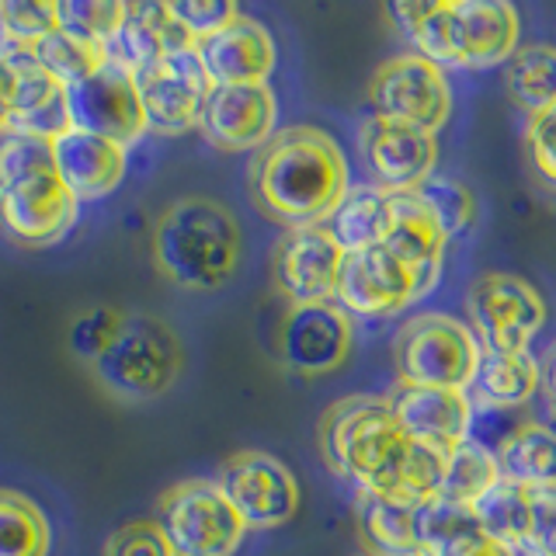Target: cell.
Listing matches in <instances>:
<instances>
[{
    "mask_svg": "<svg viewBox=\"0 0 556 556\" xmlns=\"http://www.w3.org/2000/svg\"><path fill=\"white\" fill-rule=\"evenodd\" d=\"M251 199L286 230L320 226L348 195V161L338 139L313 129H278L251 161Z\"/></svg>",
    "mask_w": 556,
    "mask_h": 556,
    "instance_id": "cell-1",
    "label": "cell"
},
{
    "mask_svg": "<svg viewBox=\"0 0 556 556\" xmlns=\"http://www.w3.org/2000/svg\"><path fill=\"white\" fill-rule=\"evenodd\" d=\"M150 254L167 282L188 292H213L233 278L243 254V233L226 205L191 195L161 213Z\"/></svg>",
    "mask_w": 556,
    "mask_h": 556,
    "instance_id": "cell-2",
    "label": "cell"
},
{
    "mask_svg": "<svg viewBox=\"0 0 556 556\" xmlns=\"http://www.w3.org/2000/svg\"><path fill=\"white\" fill-rule=\"evenodd\" d=\"M320 452L341 480L365 494H396L410 434L400 428L387 396H344L320 417Z\"/></svg>",
    "mask_w": 556,
    "mask_h": 556,
    "instance_id": "cell-3",
    "label": "cell"
},
{
    "mask_svg": "<svg viewBox=\"0 0 556 556\" xmlns=\"http://www.w3.org/2000/svg\"><path fill=\"white\" fill-rule=\"evenodd\" d=\"M98 387L122 404H150L185 372V348L174 327L147 313H126L109 348L87 365Z\"/></svg>",
    "mask_w": 556,
    "mask_h": 556,
    "instance_id": "cell-4",
    "label": "cell"
},
{
    "mask_svg": "<svg viewBox=\"0 0 556 556\" xmlns=\"http://www.w3.org/2000/svg\"><path fill=\"white\" fill-rule=\"evenodd\" d=\"M483 348L477 334L452 313H421L400 327L393 344L396 376L404 387L469 390Z\"/></svg>",
    "mask_w": 556,
    "mask_h": 556,
    "instance_id": "cell-5",
    "label": "cell"
},
{
    "mask_svg": "<svg viewBox=\"0 0 556 556\" xmlns=\"http://www.w3.org/2000/svg\"><path fill=\"white\" fill-rule=\"evenodd\" d=\"M156 529L174 556H233L248 526L216 480H181L156 501Z\"/></svg>",
    "mask_w": 556,
    "mask_h": 556,
    "instance_id": "cell-6",
    "label": "cell"
},
{
    "mask_svg": "<svg viewBox=\"0 0 556 556\" xmlns=\"http://www.w3.org/2000/svg\"><path fill=\"white\" fill-rule=\"evenodd\" d=\"M466 317L480 348L526 352L546 324V300L526 278L508 271H483L466 292Z\"/></svg>",
    "mask_w": 556,
    "mask_h": 556,
    "instance_id": "cell-7",
    "label": "cell"
},
{
    "mask_svg": "<svg viewBox=\"0 0 556 556\" xmlns=\"http://www.w3.org/2000/svg\"><path fill=\"white\" fill-rule=\"evenodd\" d=\"M216 486L248 529H278L300 511V480L271 452L243 448L216 473Z\"/></svg>",
    "mask_w": 556,
    "mask_h": 556,
    "instance_id": "cell-8",
    "label": "cell"
},
{
    "mask_svg": "<svg viewBox=\"0 0 556 556\" xmlns=\"http://www.w3.org/2000/svg\"><path fill=\"white\" fill-rule=\"evenodd\" d=\"M372 115L410 122L417 129L439 132L452 112V91L445 70L417 52H404L382 63L369 84Z\"/></svg>",
    "mask_w": 556,
    "mask_h": 556,
    "instance_id": "cell-9",
    "label": "cell"
},
{
    "mask_svg": "<svg viewBox=\"0 0 556 556\" xmlns=\"http://www.w3.org/2000/svg\"><path fill=\"white\" fill-rule=\"evenodd\" d=\"M80 199L63 185L56 164L31 170L0 188V219L4 230L25 248H49L74 230Z\"/></svg>",
    "mask_w": 556,
    "mask_h": 556,
    "instance_id": "cell-10",
    "label": "cell"
},
{
    "mask_svg": "<svg viewBox=\"0 0 556 556\" xmlns=\"http://www.w3.org/2000/svg\"><path fill=\"white\" fill-rule=\"evenodd\" d=\"M132 80L147 112V129L164 136L195 129L202 104L213 91V80L202 70L195 49L170 52V56L136 70Z\"/></svg>",
    "mask_w": 556,
    "mask_h": 556,
    "instance_id": "cell-11",
    "label": "cell"
},
{
    "mask_svg": "<svg viewBox=\"0 0 556 556\" xmlns=\"http://www.w3.org/2000/svg\"><path fill=\"white\" fill-rule=\"evenodd\" d=\"M358 147L365 167L372 174V185L382 191H417L434 167H439V139L428 129H417L410 122L369 115L362 122Z\"/></svg>",
    "mask_w": 556,
    "mask_h": 556,
    "instance_id": "cell-12",
    "label": "cell"
},
{
    "mask_svg": "<svg viewBox=\"0 0 556 556\" xmlns=\"http://www.w3.org/2000/svg\"><path fill=\"white\" fill-rule=\"evenodd\" d=\"M344 265V248L320 226H300L286 230L271 257L275 289L286 295L292 306L303 303H334L338 278Z\"/></svg>",
    "mask_w": 556,
    "mask_h": 556,
    "instance_id": "cell-13",
    "label": "cell"
},
{
    "mask_svg": "<svg viewBox=\"0 0 556 556\" xmlns=\"http://www.w3.org/2000/svg\"><path fill=\"white\" fill-rule=\"evenodd\" d=\"M66 91H70L74 129L112 139L118 147H132L136 139H143L147 112L129 70H122L109 60L94 77L66 87Z\"/></svg>",
    "mask_w": 556,
    "mask_h": 556,
    "instance_id": "cell-14",
    "label": "cell"
},
{
    "mask_svg": "<svg viewBox=\"0 0 556 556\" xmlns=\"http://www.w3.org/2000/svg\"><path fill=\"white\" fill-rule=\"evenodd\" d=\"M355 327L338 303L289 306L278 327V355L300 376H327L352 355Z\"/></svg>",
    "mask_w": 556,
    "mask_h": 556,
    "instance_id": "cell-15",
    "label": "cell"
},
{
    "mask_svg": "<svg viewBox=\"0 0 556 556\" xmlns=\"http://www.w3.org/2000/svg\"><path fill=\"white\" fill-rule=\"evenodd\" d=\"M8 126L4 132L31 136V139H60L74 129V115H70V91L49 70L31 56L28 49L8 52Z\"/></svg>",
    "mask_w": 556,
    "mask_h": 556,
    "instance_id": "cell-16",
    "label": "cell"
},
{
    "mask_svg": "<svg viewBox=\"0 0 556 556\" xmlns=\"http://www.w3.org/2000/svg\"><path fill=\"white\" fill-rule=\"evenodd\" d=\"M278 101L268 84L213 87L202 104L199 129L219 150H257L275 136Z\"/></svg>",
    "mask_w": 556,
    "mask_h": 556,
    "instance_id": "cell-17",
    "label": "cell"
},
{
    "mask_svg": "<svg viewBox=\"0 0 556 556\" xmlns=\"http://www.w3.org/2000/svg\"><path fill=\"white\" fill-rule=\"evenodd\" d=\"M421 300L417 282L400 261L382 248H365V251H348L341 278H338V306L352 317H390Z\"/></svg>",
    "mask_w": 556,
    "mask_h": 556,
    "instance_id": "cell-18",
    "label": "cell"
},
{
    "mask_svg": "<svg viewBox=\"0 0 556 556\" xmlns=\"http://www.w3.org/2000/svg\"><path fill=\"white\" fill-rule=\"evenodd\" d=\"M445 243L448 237L442 230L439 216L431 213V205L421 199V191H393L390 226H387V237H382V248L410 271L421 295H428L439 286Z\"/></svg>",
    "mask_w": 556,
    "mask_h": 556,
    "instance_id": "cell-19",
    "label": "cell"
},
{
    "mask_svg": "<svg viewBox=\"0 0 556 556\" xmlns=\"http://www.w3.org/2000/svg\"><path fill=\"white\" fill-rule=\"evenodd\" d=\"M195 56L213 87L268 84L275 70V39L257 17L237 14L230 25L195 46Z\"/></svg>",
    "mask_w": 556,
    "mask_h": 556,
    "instance_id": "cell-20",
    "label": "cell"
},
{
    "mask_svg": "<svg viewBox=\"0 0 556 556\" xmlns=\"http://www.w3.org/2000/svg\"><path fill=\"white\" fill-rule=\"evenodd\" d=\"M400 428L410 434V442L434 445L452 452L469 439L473 428V400L466 390L448 387H404L390 400Z\"/></svg>",
    "mask_w": 556,
    "mask_h": 556,
    "instance_id": "cell-21",
    "label": "cell"
},
{
    "mask_svg": "<svg viewBox=\"0 0 556 556\" xmlns=\"http://www.w3.org/2000/svg\"><path fill=\"white\" fill-rule=\"evenodd\" d=\"M52 164L80 202H98L126 178V147L91 132L70 129L52 139Z\"/></svg>",
    "mask_w": 556,
    "mask_h": 556,
    "instance_id": "cell-22",
    "label": "cell"
},
{
    "mask_svg": "<svg viewBox=\"0 0 556 556\" xmlns=\"http://www.w3.org/2000/svg\"><path fill=\"white\" fill-rule=\"evenodd\" d=\"M463 66L508 63L518 52V11L504 0H452Z\"/></svg>",
    "mask_w": 556,
    "mask_h": 556,
    "instance_id": "cell-23",
    "label": "cell"
},
{
    "mask_svg": "<svg viewBox=\"0 0 556 556\" xmlns=\"http://www.w3.org/2000/svg\"><path fill=\"white\" fill-rule=\"evenodd\" d=\"M195 49L191 35L174 22L167 4H126V22L109 46V60L122 70H143L170 52Z\"/></svg>",
    "mask_w": 556,
    "mask_h": 556,
    "instance_id": "cell-24",
    "label": "cell"
},
{
    "mask_svg": "<svg viewBox=\"0 0 556 556\" xmlns=\"http://www.w3.org/2000/svg\"><path fill=\"white\" fill-rule=\"evenodd\" d=\"M355 518L362 543L369 556H421L417 543V504L393 494H365L358 491Z\"/></svg>",
    "mask_w": 556,
    "mask_h": 556,
    "instance_id": "cell-25",
    "label": "cell"
},
{
    "mask_svg": "<svg viewBox=\"0 0 556 556\" xmlns=\"http://www.w3.org/2000/svg\"><path fill=\"white\" fill-rule=\"evenodd\" d=\"M539 387H543V362L529 348L526 352L483 348L477 376L469 382L483 407H521L535 396Z\"/></svg>",
    "mask_w": 556,
    "mask_h": 556,
    "instance_id": "cell-26",
    "label": "cell"
},
{
    "mask_svg": "<svg viewBox=\"0 0 556 556\" xmlns=\"http://www.w3.org/2000/svg\"><path fill=\"white\" fill-rule=\"evenodd\" d=\"M390 22L407 35L417 56L434 66H463L452 0H400L387 8Z\"/></svg>",
    "mask_w": 556,
    "mask_h": 556,
    "instance_id": "cell-27",
    "label": "cell"
},
{
    "mask_svg": "<svg viewBox=\"0 0 556 556\" xmlns=\"http://www.w3.org/2000/svg\"><path fill=\"white\" fill-rule=\"evenodd\" d=\"M417 543L421 556H473L491 539L469 504L431 497L417 504Z\"/></svg>",
    "mask_w": 556,
    "mask_h": 556,
    "instance_id": "cell-28",
    "label": "cell"
},
{
    "mask_svg": "<svg viewBox=\"0 0 556 556\" xmlns=\"http://www.w3.org/2000/svg\"><path fill=\"white\" fill-rule=\"evenodd\" d=\"M494 456L504 480L529 486V491L556 483V431L546 428V421L518 425L497 442Z\"/></svg>",
    "mask_w": 556,
    "mask_h": 556,
    "instance_id": "cell-29",
    "label": "cell"
},
{
    "mask_svg": "<svg viewBox=\"0 0 556 556\" xmlns=\"http://www.w3.org/2000/svg\"><path fill=\"white\" fill-rule=\"evenodd\" d=\"M324 226L344 248V254L379 248L390 226V191H382L376 185L348 188V195L341 199V205L330 213Z\"/></svg>",
    "mask_w": 556,
    "mask_h": 556,
    "instance_id": "cell-30",
    "label": "cell"
},
{
    "mask_svg": "<svg viewBox=\"0 0 556 556\" xmlns=\"http://www.w3.org/2000/svg\"><path fill=\"white\" fill-rule=\"evenodd\" d=\"M473 511H477L491 543H501L515 553L529 549V532H532V491L529 486L501 477L491 491L473 504Z\"/></svg>",
    "mask_w": 556,
    "mask_h": 556,
    "instance_id": "cell-31",
    "label": "cell"
},
{
    "mask_svg": "<svg viewBox=\"0 0 556 556\" xmlns=\"http://www.w3.org/2000/svg\"><path fill=\"white\" fill-rule=\"evenodd\" d=\"M508 94L529 118L556 109V46H526L504 66Z\"/></svg>",
    "mask_w": 556,
    "mask_h": 556,
    "instance_id": "cell-32",
    "label": "cell"
},
{
    "mask_svg": "<svg viewBox=\"0 0 556 556\" xmlns=\"http://www.w3.org/2000/svg\"><path fill=\"white\" fill-rule=\"evenodd\" d=\"M52 529L28 494L0 486V556H49Z\"/></svg>",
    "mask_w": 556,
    "mask_h": 556,
    "instance_id": "cell-33",
    "label": "cell"
},
{
    "mask_svg": "<svg viewBox=\"0 0 556 556\" xmlns=\"http://www.w3.org/2000/svg\"><path fill=\"white\" fill-rule=\"evenodd\" d=\"M497 480H501V469H497L494 448L477 439H466L463 445H456L445 456V477H442L439 497L473 508Z\"/></svg>",
    "mask_w": 556,
    "mask_h": 556,
    "instance_id": "cell-34",
    "label": "cell"
},
{
    "mask_svg": "<svg viewBox=\"0 0 556 556\" xmlns=\"http://www.w3.org/2000/svg\"><path fill=\"white\" fill-rule=\"evenodd\" d=\"M28 52L66 87L94 77L98 70L109 63V46H94V42L74 39V35H66L60 28L52 35H46V39L39 46H31Z\"/></svg>",
    "mask_w": 556,
    "mask_h": 556,
    "instance_id": "cell-35",
    "label": "cell"
},
{
    "mask_svg": "<svg viewBox=\"0 0 556 556\" xmlns=\"http://www.w3.org/2000/svg\"><path fill=\"white\" fill-rule=\"evenodd\" d=\"M417 191H421V199L431 205V213L439 216L448 240L463 237L477 226V219H480L477 195H473V188H466L459 178H448V174L434 170Z\"/></svg>",
    "mask_w": 556,
    "mask_h": 556,
    "instance_id": "cell-36",
    "label": "cell"
},
{
    "mask_svg": "<svg viewBox=\"0 0 556 556\" xmlns=\"http://www.w3.org/2000/svg\"><path fill=\"white\" fill-rule=\"evenodd\" d=\"M122 22H126V4H112V0H60L56 4V28L94 46H112Z\"/></svg>",
    "mask_w": 556,
    "mask_h": 556,
    "instance_id": "cell-37",
    "label": "cell"
},
{
    "mask_svg": "<svg viewBox=\"0 0 556 556\" xmlns=\"http://www.w3.org/2000/svg\"><path fill=\"white\" fill-rule=\"evenodd\" d=\"M126 320V313L118 306H87L80 313H74V320L66 327V348L70 355L80 358L84 365H91L109 341L115 338V330Z\"/></svg>",
    "mask_w": 556,
    "mask_h": 556,
    "instance_id": "cell-38",
    "label": "cell"
},
{
    "mask_svg": "<svg viewBox=\"0 0 556 556\" xmlns=\"http://www.w3.org/2000/svg\"><path fill=\"white\" fill-rule=\"evenodd\" d=\"M445 456H448V452L434 448V445L410 442L404 473H400V483H396L393 497H404L410 504H425L431 497H439L442 477H445Z\"/></svg>",
    "mask_w": 556,
    "mask_h": 556,
    "instance_id": "cell-39",
    "label": "cell"
},
{
    "mask_svg": "<svg viewBox=\"0 0 556 556\" xmlns=\"http://www.w3.org/2000/svg\"><path fill=\"white\" fill-rule=\"evenodd\" d=\"M42 167H52L49 139H31V136H14V132L0 136V188Z\"/></svg>",
    "mask_w": 556,
    "mask_h": 556,
    "instance_id": "cell-40",
    "label": "cell"
},
{
    "mask_svg": "<svg viewBox=\"0 0 556 556\" xmlns=\"http://www.w3.org/2000/svg\"><path fill=\"white\" fill-rule=\"evenodd\" d=\"M174 22H178L188 35L191 42H202L208 35H216L219 28H226L240 14L237 4H226V0H185V4H167Z\"/></svg>",
    "mask_w": 556,
    "mask_h": 556,
    "instance_id": "cell-41",
    "label": "cell"
},
{
    "mask_svg": "<svg viewBox=\"0 0 556 556\" xmlns=\"http://www.w3.org/2000/svg\"><path fill=\"white\" fill-rule=\"evenodd\" d=\"M526 147H529V161L539 174V181L556 188V109L529 118Z\"/></svg>",
    "mask_w": 556,
    "mask_h": 556,
    "instance_id": "cell-42",
    "label": "cell"
},
{
    "mask_svg": "<svg viewBox=\"0 0 556 556\" xmlns=\"http://www.w3.org/2000/svg\"><path fill=\"white\" fill-rule=\"evenodd\" d=\"M104 556H174V553L161 529H156V521H129V526H122L109 539Z\"/></svg>",
    "mask_w": 556,
    "mask_h": 556,
    "instance_id": "cell-43",
    "label": "cell"
},
{
    "mask_svg": "<svg viewBox=\"0 0 556 556\" xmlns=\"http://www.w3.org/2000/svg\"><path fill=\"white\" fill-rule=\"evenodd\" d=\"M529 556H556V483L532 491V532Z\"/></svg>",
    "mask_w": 556,
    "mask_h": 556,
    "instance_id": "cell-44",
    "label": "cell"
},
{
    "mask_svg": "<svg viewBox=\"0 0 556 556\" xmlns=\"http://www.w3.org/2000/svg\"><path fill=\"white\" fill-rule=\"evenodd\" d=\"M543 379H546V393H549V407H556V341L546 352V362H543Z\"/></svg>",
    "mask_w": 556,
    "mask_h": 556,
    "instance_id": "cell-45",
    "label": "cell"
},
{
    "mask_svg": "<svg viewBox=\"0 0 556 556\" xmlns=\"http://www.w3.org/2000/svg\"><path fill=\"white\" fill-rule=\"evenodd\" d=\"M4 126H8V70L4 60H0V136H4Z\"/></svg>",
    "mask_w": 556,
    "mask_h": 556,
    "instance_id": "cell-46",
    "label": "cell"
},
{
    "mask_svg": "<svg viewBox=\"0 0 556 556\" xmlns=\"http://www.w3.org/2000/svg\"><path fill=\"white\" fill-rule=\"evenodd\" d=\"M473 556H518V553L508 549V546H501V543H483Z\"/></svg>",
    "mask_w": 556,
    "mask_h": 556,
    "instance_id": "cell-47",
    "label": "cell"
},
{
    "mask_svg": "<svg viewBox=\"0 0 556 556\" xmlns=\"http://www.w3.org/2000/svg\"><path fill=\"white\" fill-rule=\"evenodd\" d=\"M546 428L556 431V407H549V417H546Z\"/></svg>",
    "mask_w": 556,
    "mask_h": 556,
    "instance_id": "cell-48",
    "label": "cell"
}]
</instances>
